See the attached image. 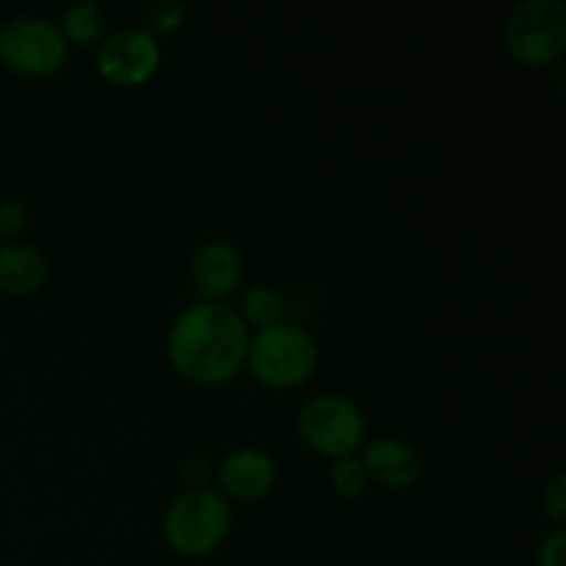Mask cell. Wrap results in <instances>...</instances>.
Segmentation results:
<instances>
[{
    "label": "cell",
    "instance_id": "1",
    "mask_svg": "<svg viewBox=\"0 0 566 566\" xmlns=\"http://www.w3.org/2000/svg\"><path fill=\"white\" fill-rule=\"evenodd\" d=\"M249 337V326L230 304L197 302L171 324L166 354L186 381L219 387L247 365Z\"/></svg>",
    "mask_w": 566,
    "mask_h": 566
},
{
    "label": "cell",
    "instance_id": "2",
    "mask_svg": "<svg viewBox=\"0 0 566 566\" xmlns=\"http://www.w3.org/2000/svg\"><path fill=\"white\" fill-rule=\"evenodd\" d=\"M232 528V509L224 495L205 486L186 490L164 514V539L175 553L202 558L219 551Z\"/></svg>",
    "mask_w": 566,
    "mask_h": 566
},
{
    "label": "cell",
    "instance_id": "3",
    "mask_svg": "<svg viewBox=\"0 0 566 566\" xmlns=\"http://www.w3.org/2000/svg\"><path fill=\"white\" fill-rule=\"evenodd\" d=\"M503 44L523 70H551L566 50V6L562 0H525L512 9L503 28Z\"/></svg>",
    "mask_w": 566,
    "mask_h": 566
},
{
    "label": "cell",
    "instance_id": "4",
    "mask_svg": "<svg viewBox=\"0 0 566 566\" xmlns=\"http://www.w3.org/2000/svg\"><path fill=\"white\" fill-rule=\"evenodd\" d=\"M247 365L252 368L254 379L263 381L265 387L293 390L313 379L318 368V346L304 329L280 321L249 337Z\"/></svg>",
    "mask_w": 566,
    "mask_h": 566
},
{
    "label": "cell",
    "instance_id": "5",
    "mask_svg": "<svg viewBox=\"0 0 566 566\" xmlns=\"http://www.w3.org/2000/svg\"><path fill=\"white\" fill-rule=\"evenodd\" d=\"M70 44L59 22L36 14L11 17L0 25V64L22 77H50L66 64Z\"/></svg>",
    "mask_w": 566,
    "mask_h": 566
},
{
    "label": "cell",
    "instance_id": "6",
    "mask_svg": "<svg viewBox=\"0 0 566 566\" xmlns=\"http://www.w3.org/2000/svg\"><path fill=\"white\" fill-rule=\"evenodd\" d=\"M298 434L310 451L326 459L357 457L368 440L363 409L346 396L310 398L298 412Z\"/></svg>",
    "mask_w": 566,
    "mask_h": 566
},
{
    "label": "cell",
    "instance_id": "7",
    "mask_svg": "<svg viewBox=\"0 0 566 566\" xmlns=\"http://www.w3.org/2000/svg\"><path fill=\"white\" fill-rule=\"evenodd\" d=\"M164 50L142 25H127L108 33L97 50V72L119 88H136L153 81L160 70Z\"/></svg>",
    "mask_w": 566,
    "mask_h": 566
},
{
    "label": "cell",
    "instance_id": "8",
    "mask_svg": "<svg viewBox=\"0 0 566 566\" xmlns=\"http://www.w3.org/2000/svg\"><path fill=\"white\" fill-rule=\"evenodd\" d=\"M188 280L202 302L224 304L243 282V258L230 241H205L188 263Z\"/></svg>",
    "mask_w": 566,
    "mask_h": 566
},
{
    "label": "cell",
    "instance_id": "9",
    "mask_svg": "<svg viewBox=\"0 0 566 566\" xmlns=\"http://www.w3.org/2000/svg\"><path fill=\"white\" fill-rule=\"evenodd\" d=\"M216 486L227 501H260L276 486V462L260 448H238L216 468Z\"/></svg>",
    "mask_w": 566,
    "mask_h": 566
},
{
    "label": "cell",
    "instance_id": "10",
    "mask_svg": "<svg viewBox=\"0 0 566 566\" xmlns=\"http://www.w3.org/2000/svg\"><path fill=\"white\" fill-rule=\"evenodd\" d=\"M363 462L368 481H376L385 490H409L423 475V459L409 442L396 437H376L363 446Z\"/></svg>",
    "mask_w": 566,
    "mask_h": 566
},
{
    "label": "cell",
    "instance_id": "11",
    "mask_svg": "<svg viewBox=\"0 0 566 566\" xmlns=\"http://www.w3.org/2000/svg\"><path fill=\"white\" fill-rule=\"evenodd\" d=\"M50 263L31 243H6L0 247V293L28 296L48 282Z\"/></svg>",
    "mask_w": 566,
    "mask_h": 566
},
{
    "label": "cell",
    "instance_id": "12",
    "mask_svg": "<svg viewBox=\"0 0 566 566\" xmlns=\"http://www.w3.org/2000/svg\"><path fill=\"white\" fill-rule=\"evenodd\" d=\"M59 31L66 39V44H97L103 42L105 31H108V11L92 0H77L64 9Z\"/></svg>",
    "mask_w": 566,
    "mask_h": 566
},
{
    "label": "cell",
    "instance_id": "13",
    "mask_svg": "<svg viewBox=\"0 0 566 566\" xmlns=\"http://www.w3.org/2000/svg\"><path fill=\"white\" fill-rule=\"evenodd\" d=\"M282 296L269 285H254L243 293L241 298V321L254 329H269V326L280 324L282 321Z\"/></svg>",
    "mask_w": 566,
    "mask_h": 566
},
{
    "label": "cell",
    "instance_id": "14",
    "mask_svg": "<svg viewBox=\"0 0 566 566\" xmlns=\"http://www.w3.org/2000/svg\"><path fill=\"white\" fill-rule=\"evenodd\" d=\"M188 9L180 0H153L142 9V28L160 42L164 36H175L186 25Z\"/></svg>",
    "mask_w": 566,
    "mask_h": 566
},
{
    "label": "cell",
    "instance_id": "15",
    "mask_svg": "<svg viewBox=\"0 0 566 566\" xmlns=\"http://www.w3.org/2000/svg\"><path fill=\"white\" fill-rule=\"evenodd\" d=\"M329 481H332V490H335L340 497H346V501L363 497L365 490H368V473H365L359 457L335 459L329 468Z\"/></svg>",
    "mask_w": 566,
    "mask_h": 566
},
{
    "label": "cell",
    "instance_id": "16",
    "mask_svg": "<svg viewBox=\"0 0 566 566\" xmlns=\"http://www.w3.org/2000/svg\"><path fill=\"white\" fill-rule=\"evenodd\" d=\"M542 514H545L551 523H556L558 528L566 523V475L558 473L556 479H551L542 490Z\"/></svg>",
    "mask_w": 566,
    "mask_h": 566
},
{
    "label": "cell",
    "instance_id": "17",
    "mask_svg": "<svg viewBox=\"0 0 566 566\" xmlns=\"http://www.w3.org/2000/svg\"><path fill=\"white\" fill-rule=\"evenodd\" d=\"M28 227V208L22 202H0V247L17 243Z\"/></svg>",
    "mask_w": 566,
    "mask_h": 566
},
{
    "label": "cell",
    "instance_id": "18",
    "mask_svg": "<svg viewBox=\"0 0 566 566\" xmlns=\"http://www.w3.org/2000/svg\"><path fill=\"white\" fill-rule=\"evenodd\" d=\"M536 562H539V566H566V531L556 528L542 539L539 551H536Z\"/></svg>",
    "mask_w": 566,
    "mask_h": 566
},
{
    "label": "cell",
    "instance_id": "19",
    "mask_svg": "<svg viewBox=\"0 0 566 566\" xmlns=\"http://www.w3.org/2000/svg\"><path fill=\"white\" fill-rule=\"evenodd\" d=\"M210 475H213V468H210V459L205 453H191L182 462V481L188 484V490H205Z\"/></svg>",
    "mask_w": 566,
    "mask_h": 566
},
{
    "label": "cell",
    "instance_id": "20",
    "mask_svg": "<svg viewBox=\"0 0 566 566\" xmlns=\"http://www.w3.org/2000/svg\"><path fill=\"white\" fill-rule=\"evenodd\" d=\"M0 155H3V144H0Z\"/></svg>",
    "mask_w": 566,
    "mask_h": 566
}]
</instances>
